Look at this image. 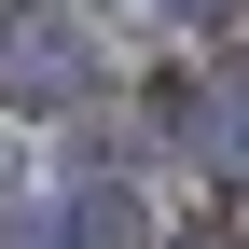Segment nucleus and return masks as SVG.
<instances>
[{"mask_svg":"<svg viewBox=\"0 0 249 249\" xmlns=\"http://www.w3.org/2000/svg\"><path fill=\"white\" fill-rule=\"evenodd\" d=\"M83 97H97V42H83L55 0H0V111L55 124V111H83Z\"/></svg>","mask_w":249,"mask_h":249,"instance_id":"1","label":"nucleus"},{"mask_svg":"<svg viewBox=\"0 0 249 249\" xmlns=\"http://www.w3.org/2000/svg\"><path fill=\"white\" fill-rule=\"evenodd\" d=\"M124 14H152V28H208L222 0H124Z\"/></svg>","mask_w":249,"mask_h":249,"instance_id":"2","label":"nucleus"}]
</instances>
